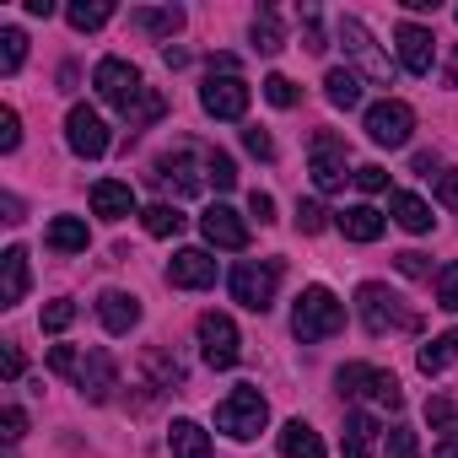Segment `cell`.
<instances>
[{"mask_svg":"<svg viewBox=\"0 0 458 458\" xmlns=\"http://www.w3.org/2000/svg\"><path fill=\"white\" fill-rule=\"evenodd\" d=\"M340 394L351 399V394H367L372 404H383V410H399L404 404V388H399V377L394 372H383V367H367V361H345L340 367Z\"/></svg>","mask_w":458,"mask_h":458,"instance_id":"obj_6","label":"cell"},{"mask_svg":"<svg viewBox=\"0 0 458 458\" xmlns=\"http://www.w3.org/2000/svg\"><path fill=\"white\" fill-rule=\"evenodd\" d=\"M44 238H49V249H55V254H87V243H92L81 216H55Z\"/></svg>","mask_w":458,"mask_h":458,"instance_id":"obj_24","label":"cell"},{"mask_svg":"<svg viewBox=\"0 0 458 458\" xmlns=\"http://www.w3.org/2000/svg\"><path fill=\"white\" fill-rule=\"evenodd\" d=\"M388 458H420L415 426H394V431H388Z\"/></svg>","mask_w":458,"mask_h":458,"instance_id":"obj_39","label":"cell"},{"mask_svg":"<svg viewBox=\"0 0 458 458\" xmlns=\"http://www.w3.org/2000/svg\"><path fill=\"white\" fill-rule=\"evenodd\" d=\"M92 210H98L103 221H124V216L135 210V189L119 183V178H98V183H92Z\"/></svg>","mask_w":458,"mask_h":458,"instance_id":"obj_19","label":"cell"},{"mask_svg":"<svg viewBox=\"0 0 458 458\" xmlns=\"http://www.w3.org/2000/svg\"><path fill=\"white\" fill-rule=\"evenodd\" d=\"M226 286H233V302H243L249 313H270L276 286H281V265L276 259H243Z\"/></svg>","mask_w":458,"mask_h":458,"instance_id":"obj_5","label":"cell"},{"mask_svg":"<svg viewBox=\"0 0 458 458\" xmlns=\"http://www.w3.org/2000/svg\"><path fill=\"white\" fill-rule=\"evenodd\" d=\"M394 270H399V276H410V281H426V276H431V265H426V254H415V249H404V254H394Z\"/></svg>","mask_w":458,"mask_h":458,"instance_id":"obj_46","label":"cell"},{"mask_svg":"<svg viewBox=\"0 0 458 458\" xmlns=\"http://www.w3.org/2000/svg\"><path fill=\"white\" fill-rule=\"evenodd\" d=\"M356 189H361V194H383V189H388V167H377V162L356 167Z\"/></svg>","mask_w":458,"mask_h":458,"instance_id":"obj_45","label":"cell"},{"mask_svg":"<svg viewBox=\"0 0 458 458\" xmlns=\"http://www.w3.org/2000/svg\"><path fill=\"white\" fill-rule=\"evenodd\" d=\"M340 329H345V302L329 286H308L292 308V335L302 345H318V340H335Z\"/></svg>","mask_w":458,"mask_h":458,"instance_id":"obj_1","label":"cell"},{"mask_svg":"<svg viewBox=\"0 0 458 458\" xmlns=\"http://www.w3.org/2000/svg\"><path fill=\"white\" fill-rule=\"evenodd\" d=\"M28 297V249L0 254V308H17Z\"/></svg>","mask_w":458,"mask_h":458,"instance_id":"obj_20","label":"cell"},{"mask_svg":"<svg viewBox=\"0 0 458 458\" xmlns=\"http://www.w3.org/2000/svg\"><path fill=\"white\" fill-rule=\"evenodd\" d=\"M308 167H313V183H318L324 194H335V189H345V178H356V173H345V140H340V135H329V130H318V135H313Z\"/></svg>","mask_w":458,"mask_h":458,"instance_id":"obj_11","label":"cell"},{"mask_svg":"<svg viewBox=\"0 0 458 458\" xmlns=\"http://www.w3.org/2000/svg\"><path fill=\"white\" fill-rule=\"evenodd\" d=\"M0 426H6V442H22V437H28V415H22L17 404L0 410Z\"/></svg>","mask_w":458,"mask_h":458,"instance_id":"obj_48","label":"cell"},{"mask_svg":"<svg viewBox=\"0 0 458 458\" xmlns=\"http://www.w3.org/2000/svg\"><path fill=\"white\" fill-rule=\"evenodd\" d=\"M98 318H103L108 335H130V329L140 324V297H130V292H103V297H98Z\"/></svg>","mask_w":458,"mask_h":458,"instance_id":"obj_18","label":"cell"},{"mask_svg":"<svg viewBox=\"0 0 458 458\" xmlns=\"http://www.w3.org/2000/svg\"><path fill=\"white\" fill-rule=\"evenodd\" d=\"M415 173H426V178H431V173H442V162H437L431 151H420V157H415Z\"/></svg>","mask_w":458,"mask_h":458,"instance_id":"obj_54","label":"cell"},{"mask_svg":"<svg viewBox=\"0 0 458 458\" xmlns=\"http://www.w3.org/2000/svg\"><path fill=\"white\" fill-rule=\"evenodd\" d=\"M92 87H98V98H103V103H114L119 114H130V108L140 103V92H146L140 71H135L130 60H119V55L98 60V71H92Z\"/></svg>","mask_w":458,"mask_h":458,"instance_id":"obj_7","label":"cell"},{"mask_svg":"<svg viewBox=\"0 0 458 458\" xmlns=\"http://www.w3.org/2000/svg\"><path fill=\"white\" fill-rule=\"evenodd\" d=\"M162 108H167V103H162V92H151V87H146V92H140V103H135V108L124 114V124H130V130H140V124L162 119Z\"/></svg>","mask_w":458,"mask_h":458,"instance_id":"obj_37","label":"cell"},{"mask_svg":"<svg viewBox=\"0 0 458 458\" xmlns=\"http://www.w3.org/2000/svg\"><path fill=\"white\" fill-rule=\"evenodd\" d=\"M243 146H249L259 162H270V157H276V140H270L265 130H243Z\"/></svg>","mask_w":458,"mask_h":458,"instance_id":"obj_50","label":"cell"},{"mask_svg":"<svg viewBox=\"0 0 458 458\" xmlns=\"http://www.w3.org/2000/svg\"><path fill=\"white\" fill-rule=\"evenodd\" d=\"M65 22L76 33H98L103 22H114V6H108V0H92V6H87V0H76V6H65Z\"/></svg>","mask_w":458,"mask_h":458,"instance_id":"obj_31","label":"cell"},{"mask_svg":"<svg viewBox=\"0 0 458 458\" xmlns=\"http://www.w3.org/2000/svg\"><path fill=\"white\" fill-rule=\"evenodd\" d=\"M388 210H394V221L404 226V233H431V205L420 194L399 189V194H388Z\"/></svg>","mask_w":458,"mask_h":458,"instance_id":"obj_26","label":"cell"},{"mask_svg":"<svg viewBox=\"0 0 458 458\" xmlns=\"http://www.w3.org/2000/svg\"><path fill=\"white\" fill-rule=\"evenodd\" d=\"M324 98H329L335 108H345V114H351V108H361V76H356V71H345V65H335V71L324 76Z\"/></svg>","mask_w":458,"mask_h":458,"instance_id":"obj_27","label":"cell"},{"mask_svg":"<svg viewBox=\"0 0 458 458\" xmlns=\"http://www.w3.org/2000/svg\"><path fill=\"white\" fill-rule=\"evenodd\" d=\"M394 44H399V65H404L410 76H431V65H437V38H431L420 22H399V28H394Z\"/></svg>","mask_w":458,"mask_h":458,"instance_id":"obj_14","label":"cell"},{"mask_svg":"<svg viewBox=\"0 0 458 458\" xmlns=\"http://www.w3.org/2000/svg\"><path fill=\"white\" fill-rule=\"evenodd\" d=\"M130 28L135 33H151V38H173L183 28V12L178 6H157V12H130Z\"/></svg>","mask_w":458,"mask_h":458,"instance_id":"obj_28","label":"cell"},{"mask_svg":"<svg viewBox=\"0 0 458 458\" xmlns=\"http://www.w3.org/2000/svg\"><path fill=\"white\" fill-rule=\"evenodd\" d=\"M22 146V119L17 108H0V151H17Z\"/></svg>","mask_w":458,"mask_h":458,"instance_id":"obj_43","label":"cell"},{"mask_svg":"<svg viewBox=\"0 0 458 458\" xmlns=\"http://www.w3.org/2000/svg\"><path fill=\"white\" fill-rule=\"evenodd\" d=\"M0 210H6V216H0V221H12V226L22 221V199H17V194H0Z\"/></svg>","mask_w":458,"mask_h":458,"instance_id":"obj_52","label":"cell"},{"mask_svg":"<svg viewBox=\"0 0 458 458\" xmlns=\"http://www.w3.org/2000/svg\"><path fill=\"white\" fill-rule=\"evenodd\" d=\"M71 324H76V302H65V297H60V302H49V308H44V335H65Z\"/></svg>","mask_w":458,"mask_h":458,"instance_id":"obj_38","label":"cell"},{"mask_svg":"<svg viewBox=\"0 0 458 458\" xmlns=\"http://www.w3.org/2000/svg\"><path fill=\"white\" fill-rule=\"evenodd\" d=\"M372 447H377V420L367 410H351L345 431H340V453L345 458H372Z\"/></svg>","mask_w":458,"mask_h":458,"instance_id":"obj_21","label":"cell"},{"mask_svg":"<svg viewBox=\"0 0 458 458\" xmlns=\"http://www.w3.org/2000/svg\"><path fill=\"white\" fill-rule=\"evenodd\" d=\"M437 308L458 313V265H442L437 270Z\"/></svg>","mask_w":458,"mask_h":458,"instance_id":"obj_40","label":"cell"},{"mask_svg":"<svg viewBox=\"0 0 458 458\" xmlns=\"http://www.w3.org/2000/svg\"><path fill=\"white\" fill-rule=\"evenodd\" d=\"M162 189H173V194H199V183H205V173H194V157L189 151H167V157H157V173H151Z\"/></svg>","mask_w":458,"mask_h":458,"instance_id":"obj_17","label":"cell"},{"mask_svg":"<svg viewBox=\"0 0 458 458\" xmlns=\"http://www.w3.org/2000/svg\"><path fill=\"white\" fill-rule=\"evenodd\" d=\"M276 447H281V458H324V437L308 420H286L281 437H276Z\"/></svg>","mask_w":458,"mask_h":458,"instance_id":"obj_23","label":"cell"},{"mask_svg":"<svg viewBox=\"0 0 458 458\" xmlns=\"http://www.w3.org/2000/svg\"><path fill=\"white\" fill-rule=\"evenodd\" d=\"M297 226L313 238V233H324V226H329V210H324L318 199H297Z\"/></svg>","mask_w":458,"mask_h":458,"instance_id":"obj_41","label":"cell"},{"mask_svg":"<svg viewBox=\"0 0 458 458\" xmlns=\"http://www.w3.org/2000/svg\"><path fill=\"white\" fill-rule=\"evenodd\" d=\"M199 108H205L210 119H243V114H249V81H243V76H205Z\"/></svg>","mask_w":458,"mask_h":458,"instance_id":"obj_12","label":"cell"},{"mask_svg":"<svg viewBox=\"0 0 458 458\" xmlns=\"http://www.w3.org/2000/svg\"><path fill=\"white\" fill-rule=\"evenodd\" d=\"M265 98H270L276 108H297V87H292L286 76H265Z\"/></svg>","mask_w":458,"mask_h":458,"instance_id":"obj_44","label":"cell"},{"mask_svg":"<svg viewBox=\"0 0 458 458\" xmlns=\"http://www.w3.org/2000/svg\"><path fill=\"white\" fill-rule=\"evenodd\" d=\"M383 226H388V216L372 210V205H351V210H340V233H345L351 243H377V238H383Z\"/></svg>","mask_w":458,"mask_h":458,"instance_id":"obj_22","label":"cell"},{"mask_svg":"<svg viewBox=\"0 0 458 458\" xmlns=\"http://www.w3.org/2000/svg\"><path fill=\"white\" fill-rule=\"evenodd\" d=\"M431 458H458V437H442V442H437V453H431Z\"/></svg>","mask_w":458,"mask_h":458,"instance_id":"obj_55","label":"cell"},{"mask_svg":"<svg viewBox=\"0 0 458 458\" xmlns=\"http://www.w3.org/2000/svg\"><path fill=\"white\" fill-rule=\"evenodd\" d=\"M270 426V404H265V394L259 388H233L221 404H216V431H226L233 442H254L259 431Z\"/></svg>","mask_w":458,"mask_h":458,"instance_id":"obj_2","label":"cell"},{"mask_svg":"<svg viewBox=\"0 0 458 458\" xmlns=\"http://www.w3.org/2000/svg\"><path fill=\"white\" fill-rule=\"evenodd\" d=\"M28 17H55V0H28Z\"/></svg>","mask_w":458,"mask_h":458,"instance_id":"obj_56","label":"cell"},{"mask_svg":"<svg viewBox=\"0 0 458 458\" xmlns=\"http://www.w3.org/2000/svg\"><path fill=\"white\" fill-rule=\"evenodd\" d=\"M281 44H286L281 38V17L270 6H259V17H254V49L259 55H281Z\"/></svg>","mask_w":458,"mask_h":458,"instance_id":"obj_34","label":"cell"},{"mask_svg":"<svg viewBox=\"0 0 458 458\" xmlns=\"http://www.w3.org/2000/svg\"><path fill=\"white\" fill-rule=\"evenodd\" d=\"M453 87H458V55H453Z\"/></svg>","mask_w":458,"mask_h":458,"instance_id":"obj_57","label":"cell"},{"mask_svg":"<svg viewBox=\"0 0 458 458\" xmlns=\"http://www.w3.org/2000/svg\"><path fill=\"white\" fill-rule=\"evenodd\" d=\"M167 447H173V458H210V431L199 420H173Z\"/></svg>","mask_w":458,"mask_h":458,"instance_id":"obj_25","label":"cell"},{"mask_svg":"<svg viewBox=\"0 0 458 458\" xmlns=\"http://www.w3.org/2000/svg\"><path fill=\"white\" fill-rule=\"evenodd\" d=\"M49 367H55L60 377H76V372H81V356H76L71 345H55V351H49Z\"/></svg>","mask_w":458,"mask_h":458,"instance_id":"obj_47","label":"cell"},{"mask_svg":"<svg viewBox=\"0 0 458 458\" xmlns=\"http://www.w3.org/2000/svg\"><path fill=\"white\" fill-rule=\"evenodd\" d=\"M0 367H6V377H22V351L6 345V361H0Z\"/></svg>","mask_w":458,"mask_h":458,"instance_id":"obj_53","label":"cell"},{"mask_svg":"<svg viewBox=\"0 0 458 458\" xmlns=\"http://www.w3.org/2000/svg\"><path fill=\"white\" fill-rule=\"evenodd\" d=\"M249 210H254L259 221H276V199H270L265 189H254V194H249Z\"/></svg>","mask_w":458,"mask_h":458,"instance_id":"obj_51","label":"cell"},{"mask_svg":"<svg viewBox=\"0 0 458 458\" xmlns=\"http://www.w3.org/2000/svg\"><path fill=\"white\" fill-rule=\"evenodd\" d=\"M426 420H431L442 437H458V404H453V399H442V394L426 399Z\"/></svg>","mask_w":458,"mask_h":458,"instance_id":"obj_36","label":"cell"},{"mask_svg":"<svg viewBox=\"0 0 458 458\" xmlns=\"http://www.w3.org/2000/svg\"><path fill=\"white\" fill-rule=\"evenodd\" d=\"M415 361H420V372H426V377H437L442 367H453V361H458V329H447V335H437L431 345H420V356H415Z\"/></svg>","mask_w":458,"mask_h":458,"instance_id":"obj_29","label":"cell"},{"mask_svg":"<svg viewBox=\"0 0 458 458\" xmlns=\"http://www.w3.org/2000/svg\"><path fill=\"white\" fill-rule=\"evenodd\" d=\"M302 49L308 55H324V28H318V6H302Z\"/></svg>","mask_w":458,"mask_h":458,"instance_id":"obj_42","label":"cell"},{"mask_svg":"<svg viewBox=\"0 0 458 458\" xmlns=\"http://www.w3.org/2000/svg\"><path fill=\"white\" fill-rule=\"evenodd\" d=\"M108 124H103V114L98 108H87V103H71V114H65V146L81 157V162H98L103 151H108Z\"/></svg>","mask_w":458,"mask_h":458,"instance_id":"obj_10","label":"cell"},{"mask_svg":"<svg viewBox=\"0 0 458 458\" xmlns=\"http://www.w3.org/2000/svg\"><path fill=\"white\" fill-rule=\"evenodd\" d=\"M356 313L367 324V335H388V329H415V313L404 308L399 292H388L383 281H367L356 286Z\"/></svg>","mask_w":458,"mask_h":458,"instance_id":"obj_3","label":"cell"},{"mask_svg":"<svg viewBox=\"0 0 458 458\" xmlns=\"http://www.w3.org/2000/svg\"><path fill=\"white\" fill-rule=\"evenodd\" d=\"M28 60V33L22 28H0V76H17Z\"/></svg>","mask_w":458,"mask_h":458,"instance_id":"obj_33","label":"cell"},{"mask_svg":"<svg viewBox=\"0 0 458 458\" xmlns=\"http://www.w3.org/2000/svg\"><path fill=\"white\" fill-rule=\"evenodd\" d=\"M140 226L151 238H178L183 233V216H178V205H146L140 210Z\"/></svg>","mask_w":458,"mask_h":458,"instance_id":"obj_32","label":"cell"},{"mask_svg":"<svg viewBox=\"0 0 458 458\" xmlns=\"http://www.w3.org/2000/svg\"><path fill=\"white\" fill-rule=\"evenodd\" d=\"M194 329H199V356H205L216 372L238 367V356H243L238 345H243V340H238V324H233V318H226V313H199Z\"/></svg>","mask_w":458,"mask_h":458,"instance_id":"obj_9","label":"cell"},{"mask_svg":"<svg viewBox=\"0 0 458 458\" xmlns=\"http://www.w3.org/2000/svg\"><path fill=\"white\" fill-rule=\"evenodd\" d=\"M140 367H146V377H151L157 388H183V367H178L162 345H151V351L140 356Z\"/></svg>","mask_w":458,"mask_h":458,"instance_id":"obj_30","label":"cell"},{"mask_svg":"<svg viewBox=\"0 0 458 458\" xmlns=\"http://www.w3.org/2000/svg\"><path fill=\"white\" fill-rule=\"evenodd\" d=\"M199 233H205L210 249H226V254H243L249 249V226H243V216L233 205H210L199 216Z\"/></svg>","mask_w":458,"mask_h":458,"instance_id":"obj_13","label":"cell"},{"mask_svg":"<svg viewBox=\"0 0 458 458\" xmlns=\"http://www.w3.org/2000/svg\"><path fill=\"white\" fill-rule=\"evenodd\" d=\"M437 199H442L447 210H458V173H453V167L437 173Z\"/></svg>","mask_w":458,"mask_h":458,"instance_id":"obj_49","label":"cell"},{"mask_svg":"<svg viewBox=\"0 0 458 458\" xmlns=\"http://www.w3.org/2000/svg\"><path fill=\"white\" fill-rule=\"evenodd\" d=\"M340 49H345V60H351L372 87H394V65H388V55L372 44V33H367L361 17H340Z\"/></svg>","mask_w":458,"mask_h":458,"instance_id":"obj_4","label":"cell"},{"mask_svg":"<svg viewBox=\"0 0 458 458\" xmlns=\"http://www.w3.org/2000/svg\"><path fill=\"white\" fill-rule=\"evenodd\" d=\"M76 388H81L92 404H108L114 388H119V367H114V356H108V351H87V356H81V372H76Z\"/></svg>","mask_w":458,"mask_h":458,"instance_id":"obj_16","label":"cell"},{"mask_svg":"<svg viewBox=\"0 0 458 458\" xmlns=\"http://www.w3.org/2000/svg\"><path fill=\"white\" fill-rule=\"evenodd\" d=\"M410 130H415V108H410V103L383 98V103L367 108V140H372V146L399 151V146H410Z\"/></svg>","mask_w":458,"mask_h":458,"instance_id":"obj_8","label":"cell"},{"mask_svg":"<svg viewBox=\"0 0 458 458\" xmlns=\"http://www.w3.org/2000/svg\"><path fill=\"white\" fill-rule=\"evenodd\" d=\"M205 183H216V189H233L238 183V167H233L226 151H205Z\"/></svg>","mask_w":458,"mask_h":458,"instance_id":"obj_35","label":"cell"},{"mask_svg":"<svg viewBox=\"0 0 458 458\" xmlns=\"http://www.w3.org/2000/svg\"><path fill=\"white\" fill-rule=\"evenodd\" d=\"M167 286H178V292H205V286H216V259H210L205 249H178L173 265H167Z\"/></svg>","mask_w":458,"mask_h":458,"instance_id":"obj_15","label":"cell"}]
</instances>
